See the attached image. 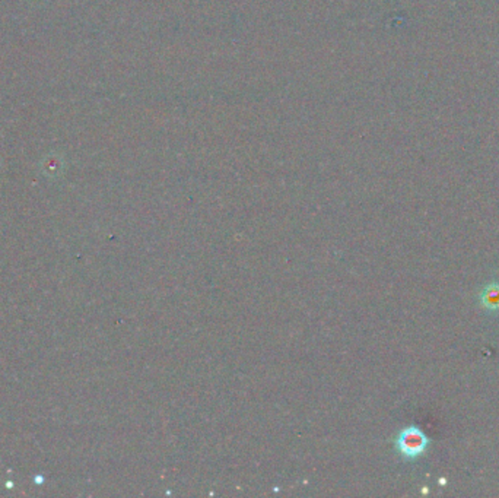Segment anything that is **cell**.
<instances>
[{
    "label": "cell",
    "instance_id": "6da1fadb",
    "mask_svg": "<svg viewBox=\"0 0 499 498\" xmlns=\"http://www.w3.org/2000/svg\"><path fill=\"white\" fill-rule=\"evenodd\" d=\"M429 446L427 434L418 427L403 428L395 439V449L406 461H415L424 454Z\"/></svg>",
    "mask_w": 499,
    "mask_h": 498
},
{
    "label": "cell",
    "instance_id": "7a4b0ae2",
    "mask_svg": "<svg viewBox=\"0 0 499 498\" xmlns=\"http://www.w3.org/2000/svg\"><path fill=\"white\" fill-rule=\"evenodd\" d=\"M480 303L486 310L498 312L499 310V284L493 282L486 287L480 294Z\"/></svg>",
    "mask_w": 499,
    "mask_h": 498
}]
</instances>
